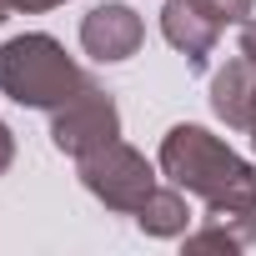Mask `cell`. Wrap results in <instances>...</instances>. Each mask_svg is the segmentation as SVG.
Listing matches in <instances>:
<instances>
[{"label":"cell","instance_id":"8fae6325","mask_svg":"<svg viewBox=\"0 0 256 256\" xmlns=\"http://www.w3.org/2000/svg\"><path fill=\"white\" fill-rule=\"evenodd\" d=\"M10 161H16V131H10L6 120H0V176L10 171Z\"/></svg>","mask_w":256,"mask_h":256},{"label":"cell","instance_id":"52a82bcc","mask_svg":"<svg viewBox=\"0 0 256 256\" xmlns=\"http://www.w3.org/2000/svg\"><path fill=\"white\" fill-rule=\"evenodd\" d=\"M211 110H216V120L231 126V131H251L256 126V66L246 56L226 60L211 76Z\"/></svg>","mask_w":256,"mask_h":256},{"label":"cell","instance_id":"ba28073f","mask_svg":"<svg viewBox=\"0 0 256 256\" xmlns=\"http://www.w3.org/2000/svg\"><path fill=\"white\" fill-rule=\"evenodd\" d=\"M136 231H141V236H156V241L186 236V231H191L186 191H181V186H156V191L136 206Z\"/></svg>","mask_w":256,"mask_h":256},{"label":"cell","instance_id":"9c48e42d","mask_svg":"<svg viewBox=\"0 0 256 256\" xmlns=\"http://www.w3.org/2000/svg\"><path fill=\"white\" fill-rule=\"evenodd\" d=\"M181 241H186V251H226V256H231V251H246V246H241L226 226H216V221H206V226L186 231Z\"/></svg>","mask_w":256,"mask_h":256},{"label":"cell","instance_id":"5b68a950","mask_svg":"<svg viewBox=\"0 0 256 256\" xmlns=\"http://www.w3.org/2000/svg\"><path fill=\"white\" fill-rule=\"evenodd\" d=\"M146 40V20L126 6V0H106V6L86 10L80 20V50L100 66H120V60H131Z\"/></svg>","mask_w":256,"mask_h":256},{"label":"cell","instance_id":"7a4b0ae2","mask_svg":"<svg viewBox=\"0 0 256 256\" xmlns=\"http://www.w3.org/2000/svg\"><path fill=\"white\" fill-rule=\"evenodd\" d=\"M86 86H90V76L46 30H26L0 46V96L26 110H60Z\"/></svg>","mask_w":256,"mask_h":256},{"label":"cell","instance_id":"7c38bea8","mask_svg":"<svg viewBox=\"0 0 256 256\" xmlns=\"http://www.w3.org/2000/svg\"><path fill=\"white\" fill-rule=\"evenodd\" d=\"M10 10H20V16H40V10H56V6H66V0H6Z\"/></svg>","mask_w":256,"mask_h":256},{"label":"cell","instance_id":"30bf717a","mask_svg":"<svg viewBox=\"0 0 256 256\" xmlns=\"http://www.w3.org/2000/svg\"><path fill=\"white\" fill-rule=\"evenodd\" d=\"M201 6L221 20V26H241V20H251V10H256V0H201Z\"/></svg>","mask_w":256,"mask_h":256},{"label":"cell","instance_id":"4fadbf2b","mask_svg":"<svg viewBox=\"0 0 256 256\" xmlns=\"http://www.w3.org/2000/svg\"><path fill=\"white\" fill-rule=\"evenodd\" d=\"M241 56L256 66V20H241Z\"/></svg>","mask_w":256,"mask_h":256},{"label":"cell","instance_id":"5bb4252c","mask_svg":"<svg viewBox=\"0 0 256 256\" xmlns=\"http://www.w3.org/2000/svg\"><path fill=\"white\" fill-rule=\"evenodd\" d=\"M6 16H10V6H6V0H0V26H6Z\"/></svg>","mask_w":256,"mask_h":256},{"label":"cell","instance_id":"8992f818","mask_svg":"<svg viewBox=\"0 0 256 256\" xmlns=\"http://www.w3.org/2000/svg\"><path fill=\"white\" fill-rule=\"evenodd\" d=\"M161 36L171 50L186 56L191 70H206L216 40H221V20L201 6V0H166L161 6Z\"/></svg>","mask_w":256,"mask_h":256},{"label":"cell","instance_id":"6da1fadb","mask_svg":"<svg viewBox=\"0 0 256 256\" xmlns=\"http://www.w3.org/2000/svg\"><path fill=\"white\" fill-rule=\"evenodd\" d=\"M156 166H161V176L171 186H181L186 196L206 201V221L226 226L241 246L256 241V161L231 151L206 126L181 120V126H171L161 136Z\"/></svg>","mask_w":256,"mask_h":256},{"label":"cell","instance_id":"9a60e30c","mask_svg":"<svg viewBox=\"0 0 256 256\" xmlns=\"http://www.w3.org/2000/svg\"><path fill=\"white\" fill-rule=\"evenodd\" d=\"M251 146H256V126H251Z\"/></svg>","mask_w":256,"mask_h":256},{"label":"cell","instance_id":"3957f363","mask_svg":"<svg viewBox=\"0 0 256 256\" xmlns=\"http://www.w3.org/2000/svg\"><path fill=\"white\" fill-rule=\"evenodd\" d=\"M76 176H80V186L106 211H120V216H136V206L161 186L156 166L131 141H120V136L106 141V146H96V151H86V156H76Z\"/></svg>","mask_w":256,"mask_h":256},{"label":"cell","instance_id":"277c9868","mask_svg":"<svg viewBox=\"0 0 256 256\" xmlns=\"http://www.w3.org/2000/svg\"><path fill=\"white\" fill-rule=\"evenodd\" d=\"M116 136H120V106L96 80L80 96H70L60 110H50V146L60 156H70V161L96 151V146H106V141H116Z\"/></svg>","mask_w":256,"mask_h":256}]
</instances>
